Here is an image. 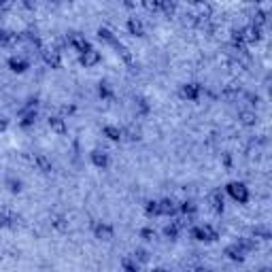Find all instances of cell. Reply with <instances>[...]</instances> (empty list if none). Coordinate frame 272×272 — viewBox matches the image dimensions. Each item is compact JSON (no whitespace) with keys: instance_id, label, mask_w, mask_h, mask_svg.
I'll list each match as a JSON object with an SVG mask.
<instances>
[{"instance_id":"cell-1","label":"cell","mask_w":272,"mask_h":272,"mask_svg":"<svg viewBox=\"0 0 272 272\" xmlns=\"http://www.w3.org/2000/svg\"><path fill=\"white\" fill-rule=\"evenodd\" d=\"M255 247H257V242L255 240L238 238L236 242H232V245L225 247V255H227V259H232V262H242V259L247 257V253H251Z\"/></svg>"},{"instance_id":"cell-2","label":"cell","mask_w":272,"mask_h":272,"mask_svg":"<svg viewBox=\"0 0 272 272\" xmlns=\"http://www.w3.org/2000/svg\"><path fill=\"white\" fill-rule=\"evenodd\" d=\"M190 234L198 242H215L219 238V232L213 225H193L190 230Z\"/></svg>"},{"instance_id":"cell-3","label":"cell","mask_w":272,"mask_h":272,"mask_svg":"<svg viewBox=\"0 0 272 272\" xmlns=\"http://www.w3.org/2000/svg\"><path fill=\"white\" fill-rule=\"evenodd\" d=\"M225 190H227V193H230V196L234 198L238 204H247V202H249V190H247L245 183L232 181V183H227Z\"/></svg>"},{"instance_id":"cell-4","label":"cell","mask_w":272,"mask_h":272,"mask_svg":"<svg viewBox=\"0 0 272 272\" xmlns=\"http://www.w3.org/2000/svg\"><path fill=\"white\" fill-rule=\"evenodd\" d=\"M179 94H181V98L196 102V100H200V96L204 94V90H202V85H200V83H185V85H181Z\"/></svg>"},{"instance_id":"cell-5","label":"cell","mask_w":272,"mask_h":272,"mask_svg":"<svg viewBox=\"0 0 272 272\" xmlns=\"http://www.w3.org/2000/svg\"><path fill=\"white\" fill-rule=\"evenodd\" d=\"M147 9L153 11V13L170 15V13H175V2H173V0H149Z\"/></svg>"},{"instance_id":"cell-6","label":"cell","mask_w":272,"mask_h":272,"mask_svg":"<svg viewBox=\"0 0 272 272\" xmlns=\"http://www.w3.org/2000/svg\"><path fill=\"white\" fill-rule=\"evenodd\" d=\"M176 210H179V207H176L175 200L166 198V200H158V217L162 215V217H173V215H176Z\"/></svg>"},{"instance_id":"cell-7","label":"cell","mask_w":272,"mask_h":272,"mask_svg":"<svg viewBox=\"0 0 272 272\" xmlns=\"http://www.w3.org/2000/svg\"><path fill=\"white\" fill-rule=\"evenodd\" d=\"M100 60H102V55H100V51H96L94 47H90L87 51L79 53V62L85 66V68H92V66H96Z\"/></svg>"},{"instance_id":"cell-8","label":"cell","mask_w":272,"mask_h":272,"mask_svg":"<svg viewBox=\"0 0 272 272\" xmlns=\"http://www.w3.org/2000/svg\"><path fill=\"white\" fill-rule=\"evenodd\" d=\"M68 45L73 47L75 51H79V53L87 51V49L92 47V45H90V41H87V38L83 36V34H77V32H75V34H70V36H68Z\"/></svg>"},{"instance_id":"cell-9","label":"cell","mask_w":272,"mask_h":272,"mask_svg":"<svg viewBox=\"0 0 272 272\" xmlns=\"http://www.w3.org/2000/svg\"><path fill=\"white\" fill-rule=\"evenodd\" d=\"M94 234H96V238H100V240H111V238L115 236V230H113V225L100 221V224L94 225Z\"/></svg>"},{"instance_id":"cell-10","label":"cell","mask_w":272,"mask_h":272,"mask_svg":"<svg viewBox=\"0 0 272 272\" xmlns=\"http://www.w3.org/2000/svg\"><path fill=\"white\" fill-rule=\"evenodd\" d=\"M34 166H36L38 170H41L43 175H49V173L53 170V162L47 158L45 153H36V155H34Z\"/></svg>"},{"instance_id":"cell-11","label":"cell","mask_w":272,"mask_h":272,"mask_svg":"<svg viewBox=\"0 0 272 272\" xmlns=\"http://www.w3.org/2000/svg\"><path fill=\"white\" fill-rule=\"evenodd\" d=\"M9 68L13 70V73H26L28 68H30V64H28V60L19 58V55H13V58H9Z\"/></svg>"},{"instance_id":"cell-12","label":"cell","mask_w":272,"mask_h":272,"mask_svg":"<svg viewBox=\"0 0 272 272\" xmlns=\"http://www.w3.org/2000/svg\"><path fill=\"white\" fill-rule=\"evenodd\" d=\"M90 158H92V164L98 166V168H107V166H109V153L107 151L94 149V151L90 153Z\"/></svg>"},{"instance_id":"cell-13","label":"cell","mask_w":272,"mask_h":272,"mask_svg":"<svg viewBox=\"0 0 272 272\" xmlns=\"http://www.w3.org/2000/svg\"><path fill=\"white\" fill-rule=\"evenodd\" d=\"M128 30H130V34H134V36H145V26H143V21L136 19V17L128 19Z\"/></svg>"},{"instance_id":"cell-14","label":"cell","mask_w":272,"mask_h":272,"mask_svg":"<svg viewBox=\"0 0 272 272\" xmlns=\"http://www.w3.org/2000/svg\"><path fill=\"white\" fill-rule=\"evenodd\" d=\"M102 134L109 138V141H121L124 138V130L117 126H104L102 128Z\"/></svg>"},{"instance_id":"cell-15","label":"cell","mask_w":272,"mask_h":272,"mask_svg":"<svg viewBox=\"0 0 272 272\" xmlns=\"http://www.w3.org/2000/svg\"><path fill=\"white\" fill-rule=\"evenodd\" d=\"M17 43V34L15 32H9V30H0V45L2 47H11Z\"/></svg>"},{"instance_id":"cell-16","label":"cell","mask_w":272,"mask_h":272,"mask_svg":"<svg viewBox=\"0 0 272 272\" xmlns=\"http://www.w3.org/2000/svg\"><path fill=\"white\" fill-rule=\"evenodd\" d=\"M49 128H51L53 132H58V134H64L66 132V124L62 117H49Z\"/></svg>"},{"instance_id":"cell-17","label":"cell","mask_w":272,"mask_h":272,"mask_svg":"<svg viewBox=\"0 0 272 272\" xmlns=\"http://www.w3.org/2000/svg\"><path fill=\"white\" fill-rule=\"evenodd\" d=\"M45 62L51 66V68H60L62 60H60V53L58 51H45Z\"/></svg>"},{"instance_id":"cell-18","label":"cell","mask_w":272,"mask_h":272,"mask_svg":"<svg viewBox=\"0 0 272 272\" xmlns=\"http://www.w3.org/2000/svg\"><path fill=\"white\" fill-rule=\"evenodd\" d=\"M141 262H136V259L134 257H132V255H130V257H126L124 259V262H121V268H124V270H130V272H136V270H141Z\"/></svg>"},{"instance_id":"cell-19","label":"cell","mask_w":272,"mask_h":272,"mask_svg":"<svg viewBox=\"0 0 272 272\" xmlns=\"http://www.w3.org/2000/svg\"><path fill=\"white\" fill-rule=\"evenodd\" d=\"M210 204H213V208L221 213L224 210V196H221V192H215L213 196H210Z\"/></svg>"},{"instance_id":"cell-20","label":"cell","mask_w":272,"mask_h":272,"mask_svg":"<svg viewBox=\"0 0 272 272\" xmlns=\"http://www.w3.org/2000/svg\"><path fill=\"white\" fill-rule=\"evenodd\" d=\"M240 119L245 126H253L255 119H257V115L253 113V111H240Z\"/></svg>"},{"instance_id":"cell-21","label":"cell","mask_w":272,"mask_h":272,"mask_svg":"<svg viewBox=\"0 0 272 272\" xmlns=\"http://www.w3.org/2000/svg\"><path fill=\"white\" fill-rule=\"evenodd\" d=\"M15 221L13 213H0V227H11Z\"/></svg>"},{"instance_id":"cell-22","label":"cell","mask_w":272,"mask_h":272,"mask_svg":"<svg viewBox=\"0 0 272 272\" xmlns=\"http://www.w3.org/2000/svg\"><path fill=\"white\" fill-rule=\"evenodd\" d=\"M179 230H181V227H179V224H170V225H166V227H164V234L175 240V238L179 236Z\"/></svg>"},{"instance_id":"cell-23","label":"cell","mask_w":272,"mask_h":272,"mask_svg":"<svg viewBox=\"0 0 272 272\" xmlns=\"http://www.w3.org/2000/svg\"><path fill=\"white\" fill-rule=\"evenodd\" d=\"M36 121V111H28V113H24V119H21V126L24 128H30L32 124Z\"/></svg>"},{"instance_id":"cell-24","label":"cell","mask_w":272,"mask_h":272,"mask_svg":"<svg viewBox=\"0 0 272 272\" xmlns=\"http://www.w3.org/2000/svg\"><path fill=\"white\" fill-rule=\"evenodd\" d=\"M132 257H134L136 262H141V264H147L149 262V253L145 251V249H136V251L132 253Z\"/></svg>"},{"instance_id":"cell-25","label":"cell","mask_w":272,"mask_h":272,"mask_svg":"<svg viewBox=\"0 0 272 272\" xmlns=\"http://www.w3.org/2000/svg\"><path fill=\"white\" fill-rule=\"evenodd\" d=\"M53 227H58L60 232H66L68 230V221H66V217H53Z\"/></svg>"},{"instance_id":"cell-26","label":"cell","mask_w":272,"mask_h":272,"mask_svg":"<svg viewBox=\"0 0 272 272\" xmlns=\"http://www.w3.org/2000/svg\"><path fill=\"white\" fill-rule=\"evenodd\" d=\"M7 185H9V190L13 192V193L21 192V181L19 179H7Z\"/></svg>"},{"instance_id":"cell-27","label":"cell","mask_w":272,"mask_h":272,"mask_svg":"<svg viewBox=\"0 0 272 272\" xmlns=\"http://www.w3.org/2000/svg\"><path fill=\"white\" fill-rule=\"evenodd\" d=\"M98 92H100V96H102V98H111V96H113V92H111L109 83H100Z\"/></svg>"},{"instance_id":"cell-28","label":"cell","mask_w":272,"mask_h":272,"mask_svg":"<svg viewBox=\"0 0 272 272\" xmlns=\"http://www.w3.org/2000/svg\"><path fill=\"white\" fill-rule=\"evenodd\" d=\"M181 210L185 215H193V213H196V204H193V202H183L181 204Z\"/></svg>"},{"instance_id":"cell-29","label":"cell","mask_w":272,"mask_h":272,"mask_svg":"<svg viewBox=\"0 0 272 272\" xmlns=\"http://www.w3.org/2000/svg\"><path fill=\"white\" fill-rule=\"evenodd\" d=\"M253 236H259L262 240H268V238H270V232H268V230H259V227H257V230L253 232Z\"/></svg>"},{"instance_id":"cell-30","label":"cell","mask_w":272,"mask_h":272,"mask_svg":"<svg viewBox=\"0 0 272 272\" xmlns=\"http://www.w3.org/2000/svg\"><path fill=\"white\" fill-rule=\"evenodd\" d=\"M141 234H143V238H147V240H153V238H155V230H151V227H145Z\"/></svg>"},{"instance_id":"cell-31","label":"cell","mask_w":272,"mask_h":272,"mask_svg":"<svg viewBox=\"0 0 272 272\" xmlns=\"http://www.w3.org/2000/svg\"><path fill=\"white\" fill-rule=\"evenodd\" d=\"M7 119H0V132H4V130H7Z\"/></svg>"},{"instance_id":"cell-32","label":"cell","mask_w":272,"mask_h":272,"mask_svg":"<svg viewBox=\"0 0 272 272\" xmlns=\"http://www.w3.org/2000/svg\"><path fill=\"white\" fill-rule=\"evenodd\" d=\"M51 2H64V0H51Z\"/></svg>"},{"instance_id":"cell-33","label":"cell","mask_w":272,"mask_h":272,"mask_svg":"<svg viewBox=\"0 0 272 272\" xmlns=\"http://www.w3.org/2000/svg\"><path fill=\"white\" fill-rule=\"evenodd\" d=\"M2 4H4V0H0V7H2Z\"/></svg>"},{"instance_id":"cell-34","label":"cell","mask_w":272,"mask_h":272,"mask_svg":"<svg viewBox=\"0 0 272 272\" xmlns=\"http://www.w3.org/2000/svg\"><path fill=\"white\" fill-rule=\"evenodd\" d=\"M190 2H200V0H190Z\"/></svg>"}]
</instances>
